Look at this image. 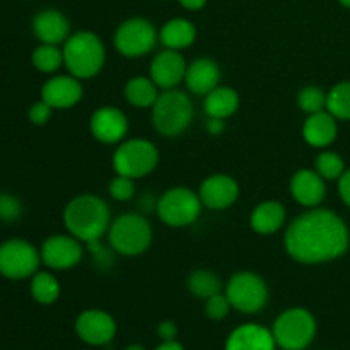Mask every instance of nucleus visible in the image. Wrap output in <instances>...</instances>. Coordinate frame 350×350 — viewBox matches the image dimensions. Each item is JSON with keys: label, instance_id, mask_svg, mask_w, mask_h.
I'll return each instance as SVG.
<instances>
[{"label": "nucleus", "instance_id": "1", "mask_svg": "<svg viewBox=\"0 0 350 350\" xmlns=\"http://www.w3.org/2000/svg\"><path fill=\"white\" fill-rule=\"evenodd\" d=\"M284 241L296 262L317 265L340 258L347 252L350 236L340 215L328 208H313L289 226Z\"/></svg>", "mask_w": 350, "mask_h": 350}, {"label": "nucleus", "instance_id": "2", "mask_svg": "<svg viewBox=\"0 0 350 350\" xmlns=\"http://www.w3.org/2000/svg\"><path fill=\"white\" fill-rule=\"evenodd\" d=\"M64 224L74 238L85 243H98L109 229V208L94 195L72 198L64 211Z\"/></svg>", "mask_w": 350, "mask_h": 350}, {"label": "nucleus", "instance_id": "3", "mask_svg": "<svg viewBox=\"0 0 350 350\" xmlns=\"http://www.w3.org/2000/svg\"><path fill=\"white\" fill-rule=\"evenodd\" d=\"M105 44L89 31H81L65 41L64 65L77 79H91L105 65Z\"/></svg>", "mask_w": 350, "mask_h": 350}, {"label": "nucleus", "instance_id": "4", "mask_svg": "<svg viewBox=\"0 0 350 350\" xmlns=\"http://www.w3.org/2000/svg\"><path fill=\"white\" fill-rule=\"evenodd\" d=\"M193 118V105L183 91L167 89L152 106L154 129L164 137H176L188 129Z\"/></svg>", "mask_w": 350, "mask_h": 350}, {"label": "nucleus", "instance_id": "5", "mask_svg": "<svg viewBox=\"0 0 350 350\" xmlns=\"http://www.w3.org/2000/svg\"><path fill=\"white\" fill-rule=\"evenodd\" d=\"M272 334L282 350H306L317 337V320L304 308H291L279 314Z\"/></svg>", "mask_w": 350, "mask_h": 350}, {"label": "nucleus", "instance_id": "6", "mask_svg": "<svg viewBox=\"0 0 350 350\" xmlns=\"http://www.w3.org/2000/svg\"><path fill=\"white\" fill-rule=\"evenodd\" d=\"M109 245L116 253L137 256L149 248L152 229L146 217L139 214H123L108 229Z\"/></svg>", "mask_w": 350, "mask_h": 350}, {"label": "nucleus", "instance_id": "7", "mask_svg": "<svg viewBox=\"0 0 350 350\" xmlns=\"http://www.w3.org/2000/svg\"><path fill=\"white\" fill-rule=\"evenodd\" d=\"M159 161V152L156 146L149 140L133 139L129 142H123L113 156V167L116 174L129 176L137 180L152 173L154 167Z\"/></svg>", "mask_w": 350, "mask_h": 350}, {"label": "nucleus", "instance_id": "8", "mask_svg": "<svg viewBox=\"0 0 350 350\" xmlns=\"http://www.w3.org/2000/svg\"><path fill=\"white\" fill-rule=\"evenodd\" d=\"M202 211V200L197 193L185 187L170 188L157 202V215L171 228L193 224Z\"/></svg>", "mask_w": 350, "mask_h": 350}, {"label": "nucleus", "instance_id": "9", "mask_svg": "<svg viewBox=\"0 0 350 350\" xmlns=\"http://www.w3.org/2000/svg\"><path fill=\"white\" fill-rule=\"evenodd\" d=\"M226 296L239 313L253 314L262 311L269 301V287L262 277L252 272H239L229 279Z\"/></svg>", "mask_w": 350, "mask_h": 350}, {"label": "nucleus", "instance_id": "10", "mask_svg": "<svg viewBox=\"0 0 350 350\" xmlns=\"http://www.w3.org/2000/svg\"><path fill=\"white\" fill-rule=\"evenodd\" d=\"M41 255L26 239H7L0 245V275L10 280L33 277L40 267Z\"/></svg>", "mask_w": 350, "mask_h": 350}, {"label": "nucleus", "instance_id": "11", "mask_svg": "<svg viewBox=\"0 0 350 350\" xmlns=\"http://www.w3.org/2000/svg\"><path fill=\"white\" fill-rule=\"evenodd\" d=\"M157 41V33L149 21L132 17L120 24L115 33V46L122 55L130 58L149 53Z\"/></svg>", "mask_w": 350, "mask_h": 350}, {"label": "nucleus", "instance_id": "12", "mask_svg": "<svg viewBox=\"0 0 350 350\" xmlns=\"http://www.w3.org/2000/svg\"><path fill=\"white\" fill-rule=\"evenodd\" d=\"M75 334L82 342L94 347L108 345L116 335V323L111 314L101 310H88L75 320Z\"/></svg>", "mask_w": 350, "mask_h": 350}, {"label": "nucleus", "instance_id": "13", "mask_svg": "<svg viewBox=\"0 0 350 350\" xmlns=\"http://www.w3.org/2000/svg\"><path fill=\"white\" fill-rule=\"evenodd\" d=\"M41 262L53 270H67L82 260V246L74 236H51L41 246Z\"/></svg>", "mask_w": 350, "mask_h": 350}, {"label": "nucleus", "instance_id": "14", "mask_svg": "<svg viewBox=\"0 0 350 350\" xmlns=\"http://www.w3.org/2000/svg\"><path fill=\"white\" fill-rule=\"evenodd\" d=\"M89 129L99 142L116 144L129 132V120L122 109L113 108V106H103L92 113Z\"/></svg>", "mask_w": 350, "mask_h": 350}, {"label": "nucleus", "instance_id": "15", "mask_svg": "<svg viewBox=\"0 0 350 350\" xmlns=\"http://www.w3.org/2000/svg\"><path fill=\"white\" fill-rule=\"evenodd\" d=\"M187 62L178 50H170L157 53L150 64V79L156 82L157 88L173 89L185 81L187 74Z\"/></svg>", "mask_w": 350, "mask_h": 350}, {"label": "nucleus", "instance_id": "16", "mask_svg": "<svg viewBox=\"0 0 350 350\" xmlns=\"http://www.w3.org/2000/svg\"><path fill=\"white\" fill-rule=\"evenodd\" d=\"M238 183L228 174H212L200 185V191H198L202 205L214 211L231 207L238 200Z\"/></svg>", "mask_w": 350, "mask_h": 350}, {"label": "nucleus", "instance_id": "17", "mask_svg": "<svg viewBox=\"0 0 350 350\" xmlns=\"http://www.w3.org/2000/svg\"><path fill=\"white\" fill-rule=\"evenodd\" d=\"M82 98V85L74 75H57L44 82L41 99L53 109H67L77 105Z\"/></svg>", "mask_w": 350, "mask_h": 350}, {"label": "nucleus", "instance_id": "18", "mask_svg": "<svg viewBox=\"0 0 350 350\" xmlns=\"http://www.w3.org/2000/svg\"><path fill=\"white\" fill-rule=\"evenodd\" d=\"M272 330L256 323H246L234 328L226 340L224 350H275Z\"/></svg>", "mask_w": 350, "mask_h": 350}, {"label": "nucleus", "instance_id": "19", "mask_svg": "<svg viewBox=\"0 0 350 350\" xmlns=\"http://www.w3.org/2000/svg\"><path fill=\"white\" fill-rule=\"evenodd\" d=\"M33 33L41 43L58 44L68 40L70 26H68L67 17L60 10L46 9L34 16Z\"/></svg>", "mask_w": 350, "mask_h": 350}, {"label": "nucleus", "instance_id": "20", "mask_svg": "<svg viewBox=\"0 0 350 350\" xmlns=\"http://www.w3.org/2000/svg\"><path fill=\"white\" fill-rule=\"evenodd\" d=\"M291 193L301 205L317 207L327 195L325 180L317 171L299 170L297 173H294L293 180H291Z\"/></svg>", "mask_w": 350, "mask_h": 350}, {"label": "nucleus", "instance_id": "21", "mask_svg": "<svg viewBox=\"0 0 350 350\" xmlns=\"http://www.w3.org/2000/svg\"><path fill=\"white\" fill-rule=\"evenodd\" d=\"M219 79H221V70L217 64L211 58H198L187 67L185 84L193 94L207 96L212 89L217 88Z\"/></svg>", "mask_w": 350, "mask_h": 350}, {"label": "nucleus", "instance_id": "22", "mask_svg": "<svg viewBox=\"0 0 350 350\" xmlns=\"http://www.w3.org/2000/svg\"><path fill=\"white\" fill-rule=\"evenodd\" d=\"M337 118L330 111L313 113L308 116L303 126V135L310 146L327 147L337 139Z\"/></svg>", "mask_w": 350, "mask_h": 350}, {"label": "nucleus", "instance_id": "23", "mask_svg": "<svg viewBox=\"0 0 350 350\" xmlns=\"http://www.w3.org/2000/svg\"><path fill=\"white\" fill-rule=\"evenodd\" d=\"M284 221H286V208L280 202L275 200H267L260 204L250 219L253 231L258 234H273L282 228Z\"/></svg>", "mask_w": 350, "mask_h": 350}, {"label": "nucleus", "instance_id": "24", "mask_svg": "<svg viewBox=\"0 0 350 350\" xmlns=\"http://www.w3.org/2000/svg\"><path fill=\"white\" fill-rule=\"evenodd\" d=\"M195 38H197V29L190 21L183 17L170 19L159 33V40L170 50H183L193 43Z\"/></svg>", "mask_w": 350, "mask_h": 350}, {"label": "nucleus", "instance_id": "25", "mask_svg": "<svg viewBox=\"0 0 350 350\" xmlns=\"http://www.w3.org/2000/svg\"><path fill=\"white\" fill-rule=\"evenodd\" d=\"M205 113L208 118H228L239 106V96L231 88H215L205 96Z\"/></svg>", "mask_w": 350, "mask_h": 350}, {"label": "nucleus", "instance_id": "26", "mask_svg": "<svg viewBox=\"0 0 350 350\" xmlns=\"http://www.w3.org/2000/svg\"><path fill=\"white\" fill-rule=\"evenodd\" d=\"M125 98L130 105L137 108H149L154 106L156 99L159 98L157 85L152 79L149 77H132L125 85Z\"/></svg>", "mask_w": 350, "mask_h": 350}, {"label": "nucleus", "instance_id": "27", "mask_svg": "<svg viewBox=\"0 0 350 350\" xmlns=\"http://www.w3.org/2000/svg\"><path fill=\"white\" fill-rule=\"evenodd\" d=\"M31 296L36 303L53 304L60 297V284L51 273L48 272H36L31 280Z\"/></svg>", "mask_w": 350, "mask_h": 350}, {"label": "nucleus", "instance_id": "28", "mask_svg": "<svg viewBox=\"0 0 350 350\" xmlns=\"http://www.w3.org/2000/svg\"><path fill=\"white\" fill-rule=\"evenodd\" d=\"M33 65L43 74H51L64 65V50H58L57 44L41 43L33 51Z\"/></svg>", "mask_w": 350, "mask_h": 350}, {"label": "nucleus", "instance_id": "29", "mask_svg": "<svg viewBox=\"0 0 350 350\" xmlns=\"http://www.w3.org/2000/svg\"><path fill=\"white\" fill-rule=\"evenodd\" d=\"M188 289L200 299H208L221 291V280L208 270H195L188 279Z\"/></svg>", "mask_w": 350, "mask_h": 350}, {"label": "nucleus", "instance_id": "30", "mask_svg": "<svg viewBox=\"0 0 350 350\" xmlns=\"http://www.w3.org/2000/svg\"><path fill=\"white\" fill-rule=\"evenodd\" d=\"M327 111L337 120H350V82H340L328 92Z\"/></svg>", "mask_w": 350, "mask_h": 350}, {"label": "nucleus", "instance_id": "31", "mask_svg": "<svg viewBox=\"0 0 350 350\" xmlns=\"http://www.w3.org/2000/svg\"><path fill=\"white\" fill-rule=\"evenodd\" d=\"M345 164L344 159L338 156L337 152H330L325 150L318 156L317 159V173L320 174L323 180H338L344 174Z\"/></svg>", "mask_w": 350, "mask_h": 350}, {"label": "nucleus", "instance_id": "32", "mask_svg": "<svg viewBox=\"0 0 350 350\" xmlns=\"http://www.w3.org/2000/svg\"><path fill=\"white\" fill-rule=\"evenodd\" d=\"M297 105L301 106L303 111H306L308 115H313V113H320L327 108V94H325L323 89L314 88H304L303 91L297 96Z\"/></svg>", "mask_w": 350, "mask_h": 350}, {"label": "nucleus", "instance_id": "33", "mask_svg": "<svg viewBox=\"0 0 350 350\" xmlns=\"http://www.w3.org/2000/svg\"><path fill=\"white\" fill-rule=\"evenodd\" d=\"M207 303H205V314H207L211 320H224L226 317H228L229 310H231V303H229L228 296L226 294H214L212 297H208V299H205Z\"/></svg>", "mask_w": 350, "mask_h": 350}, {"label": "nucleus", "instance_id": "34", "mask_svg": "<svg viewBox=\"0 0 350 350\" xmlns=\"http://www.w3.org/2000/svg\"><path fill=\"white\" fill-rule=\"evenodd\" d=\"M133 193H135L133 178L118 174V176H116L115 180H111V183H109V195H111L115 200L126 202L133 197Z\"/></svg>", "mask_w": 350, "mask_h": 350}, {"label": "nucleus", "instance_id": "35", "mask_svg": "<svg viewBox=\"0 0 350 350\" xmlns=\"http://www.w3.org/2000/svg\"><path fill=\"white\" fill-rule=\"evenodd\" d=\"M21 217V202L12 195H0V221L14 222Z\"/></svg>", "mask_w": 350, "mask_h": 350}, {"label": "nucleus", "instance_id": "36", "mask_svg": "<svg viewBox=\"0 0 350 350\" xmlns=\"http://www.w3.org/2000/svg\"><path fill=\"white\" fill-rule=\"evenodd\" d=\"M51 111H53V108L41 99V101L31 105L29 111H27V116H29L31 123H34V125H44V123L50 120Z\"/></svg>", "mask_w": 350, "mask_h": 350}, {"label": "nucleus", "instance_id": "37", "mask_svg": "<svg viewBox=\"0 0 350 350\" xmlns=\"http://www.w3.org/2000/svg\"><path fill=\"white\" fill-rule=\"evenodd\" d=\"M176 335H178V327L173 323V321L170 320L161 321L159 327H157V337L161 338V342L176 340Z\"/></svg>", "mask_w": 350, "mask_h": 350}, {"label": "nucleus", "instance_id": "38", "mask_svg": "<svg viewBox=\"0 0 350 350\" xmlns=\"http://www.w3.org/2000/svg\"><path fill=\"white\" fill-rule=\"evenodd\" d=\"M338 193L345 205L350 207V170H345L344 174L338 178Z\"/></svg>", "mask_w": 350, "mask_h": 350}, {"label": "nucleus", "instance_id": "39", "mask_svg": "<svg viewBox=\"0 0 350 350\" xmlns=\"http://www.w3.org/2000/svg\"><path fill=\"white\" fill-rule=\"evenodd\" d=\"M207 130L208 133H212V135H219V133H222V130H224V120L208 118Z\"/></svg>", "mask_w": 350, "mask_h": 350}, {"label": "nucleus", "instance_id": "40", "mask_svg": "<svg viewBox=\"0 0 350 350\" xmlns=\"http://www.w3.org/2000/svg\"><path fill=\"white\" fill-rule=\"evenodd\" d=\"M178 2L181 3V7H185L188 10H200L204 9L207 0H178Z\"/></svg>", "mask_w": 350, "mask_h": 350}, {"label": "nucleus", "instance_id": "41", "mask_svg": "<svg viewBox=\"0 0 350 350\" xmlns=\"http://www.w3.org/2000/svg\"><path fill=\"white\" fill-rule=\"evenodd\" d=\"M154 350H185L183 345L176 340H171V342H161Z\"/></svg>", "mask_w": 350, "mask_h": 350}, {"label": "nucleus", "instance_id": "42", "mask_svg": "<svg viewBox=\"0 0 350 350\" xmlns=\"http://www.w3.org/2000/svg\"><path fill=\"white\" fill-rule=\"evenodd\" d=\"M125 350H147V349L140 344H130L129 347H125Z\"/></svg>", "mask_w": 350, "mask_h": 350}, {"label": "nucleus", "instance_id": "43", "mask_svg": "<svg viewBox=\"0 0 350 350\" xmlns=\"http://www.w3.org/2000/svg\"><path fill=\"white\" fill-rule=\"evenodd\" d=\"M338 2H340L344 7H347V9H350V0H338Z\"/></svg>", "mask_w": 350, "mask_h": 350}, {"label": "nucleus", "instance_id": "44", "mask_svg": "<svg viewBox=\"0 0 350 350\" xmlns=\"http://www.w3.org/2000/svg\"><path fill=\"white\" fill-rule=\"evenodd\" d=\"M0 195H2V193H0Z\"/></svg>", "mask_w": 350, "mask_h": 350}]
</instances>
